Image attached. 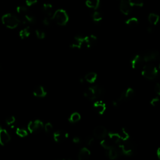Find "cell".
I'll list each match as a JSON object with an SVG mask.
<instances>
[{
  "label": "cell",
  "instance_id": "26",
  "mask_svg": "<svg viewBox=\"0 0 160 160\" xmlns=\"http://www.w3.org/2000/svg\"><path fill=\"white\" fill-rule=\"evenodd\" d=\"M159 16L155 13H150L148 16V21L152 25H156L159 21Z\"/></svg>",
  "mask_w": 160,
  "mask_h": 160
},
{
  "label": "cell",
  "instance_id": "12",
  "mask_svg": "<svg viewBox=\"0 0 160 160\" xmlns=\"http://www.w3.org/2000/svg\"><path fill=\"white\" fill-rule=\"evenodd\" d=\"M70 47L72 49H81L83 47H85L84 37L82 36L75 37L74 41L70 44Z\"/></svg>",
  "mask_w": 160,
  "mask_h": 160
},
{
  "label": "cell",
  "instance_id": "42",
  "mask_svg": "<svg viewBox=\"0 0 160 160\" xmlns=\"http://www.w3.org/2000/svg\"><path fill=\"white\" fill-rule=\"evenodd\" d=\"M80 141H81V140H80L79 138V137H78V136L74 137L73 139V142L74 143H75V144L79 143L80 142Z\"/></svg>",
  "mask_w": 160,
  "mask_h": 160
},
{
  "label": "cell",
  "instance_id": "4",
  "mask_svg": "<svg viewBox=\"0 0 160 160\" xmlns=\"http://www.w3.org/2000/svg\"><path fill=\"white\" fill-rule=\"evenodd\" d=\"M141 75L147 79H154L158 75V68L153 64H146L143 67Z\"/></svg>",
  "mask_w": 160,
  "mask_h": 160
},
{
  "label": "cell",
  "instance_id": "7",
  "mask_svg": "<svg viewBox=\"0 0 160 160\" xmlns=\"http://www.w3.org/2000/svg\"><path fill=\"white\" fill-rule=\"evenodd\" d=\"M43 128H44V124L41 121L39 120L31 121L28 124V130L31 133H35L40 132Z\"/></svg>",
  "mask_w": 160,
  "mask_h": 160
},
{
  "label": "cell",
  "instance_id": "44",
  "mask_svg": "<svg viewBox=\"0 0 160 160\" xmlns=\"http://www.w3.org/2000/svg\"><path fill=\"white\" fill-rule=\"evenodd\" d=\"M156 154H157V156L158 157V158H159V155H160V153H159V148H158V149L157 150V151H156Z\"/></svg>",
  "mask_w": 160,
  "mask_h": 160
},
{
  "label": "cell",
  "instance_id": "2",
  "mask_svg": "<svg viewBox=\"0 0 160 160\" xmlns=\"http://www.w3.org/2000/svg\"><path fill=\"white\" fill-rule=\"evenodd\" d=\"M104 89L99 86H93L88 88L84 93V96L91 101H93L104 94Z\"/></svg>",
  "mask_w": 160,
  "mask_h": 160
},
{
  "label": "cell",
  "instance_id": "8",
  "mask_svg": "<svg viewBox=\"0 0 160 160\" xmlns=\"http://www.w3.org/2000/svg\"><path fill=\"white\" fill-rule=\"evenodd\" d=\"M107 134V130L103 126H98L93 131L94 137H95L96 139L98 140H102L105 138Z\"/></svg>",
  "mask_w": 160,
  "mask_h": 160
},
{
  "label": "cell",
  "instance_id": "33",
  "mask_svg": "<svg viewBox=\"0 0 160 160\" xmlns=\"http://www.w3.org/2000/svg\"><path fill=\"white\" fill-rule=\"evenodd\" d=\"M44 129L47 134H51L53 130V127L50 122H48L44 125Z\"/></svg>",
  "mask_w": 160,
  "mask_h": 160
},
{
  "label": "cell",
  "instance_id": "20",
  "mask_svg": "<svg viewBox=\"0 0 160 160\" xmlns=\"http://www.w3.org/2000/svg\"><path fill=\"white\" fill-rule=\"evenodd\" d=\"M53 8L50 3H44L43 5V11L45 16L53 17Z\"/></svg>",
  "mask_w": 160,
  "mask_h": 160
},
{
  "label": "cell",
  "instance_id": "25",
  "mask_svg": "<svg viewBox=\"0 0 160 160\" xmlns=\"http://www.w3.org/2000/svg\"><path fill=\"white\" fill-rule=\"evenodd\" d=\"M125 23H126V25L130 28H134L138 25L139 21H138V18H136L135 17H133V18H129L126 21Z\"/></svg>",
  "mask_w": 160,
  "mask_h": 160
},
{
  "label": "cell",
  "instance_id": "27",
  "mask_svg": "<svg viewBox=\"0 0 160 160\" xmlns=\"http://www.w3.org/2000/svg\"><path fill=\"white\" fill-rule=\"evenodd\" d=\"M119 134L120 136L121 140L123 141H128V140H129V139L130 138V136L128 131L126 130L124 128H123L121 129V132L119 133Z\"/></svg>",
  "mask_w": 160,
  "mask_h": 160
},
{
  "label": "cell",
  "instance_id": "14",
  "mask_svg": "<svg viewBox=\"0 0 160 160\" xmlns=\"http://www.w3.org/2000/svg\"><path fill=\"white\" fill-rule=\"evenodd\" d=\"M93 107L95 111L99 114V115H103L106 110V106L105 103L101 101H96Z\"/></svg>",
  "mask_w": 160,
  "mask_h": 160
},
{
  "label": "cell",
  "instance_id": "1",
  "mask_svg": "<svg viewBox=\"0 0 160 160\" xmlns=\"http://www.w3.org/2000/svg\"><path fill=\"white\" fill-rule=\"evenodd\" d=\"M2 22L4 26L9 29H15L21 23L20 19L15 15L6 13L2 17Z\"/></svg>",
  "mask_w": 160,
  "mask_h": 160
},
{
  "label": "cell",
  "instance_id": "31",
  "mask_svg": "<svg viewBox=\"0 0 160 160\" xmlns=\"http://www.w3.org/2000/svg\"><path fill=\"white\" fill-rule=\"evenodd\" d=\"M16 134L21 137V138H25V137L27 136L28 133L27 132V131L25 129H23V128H18L16 130Z\"/></svg>",
  "mask_w": 160,
  "mask_h": 160
},
{
  "label": "cell",
  "instance_id": "13",
  "mask_svg": "<svg viewBox=\"0 0 160 160\" xmlns=\"http://www.w3.org/2000/svg\"><path fill=\"white\" fill-rule=\"evenodd\" d=\"M144 61L142 59V57L141 54H136L133 56L130 60V65L133 69H137L139 68L143 64Z\"/></svg>",
  "mask_w": 160,
  "mask_h": 160
},
{
  "label": "cell",
  "instance_id": "9",
  "mask_svg": "<svg viewBox=\"0 0 160 160\" xmlns=\"http://www.w3.org/2000/svg\"><path fill=\"white\" fill-rule=\"evenodd\" d=\"M132 5L128 0H121L120 5L121 12L124 15H128L132 9Z\"/></svg>",
  "mask_w": 160,
  "mask_h": 160
},
{
  "label": "cell",
  "instance_id": "43",
  "mask_svg": "<svg viewBox=\"0 0 160 160\" xmlns=\"http://www.w3.org/2000/svg\"><path fill=\"white\" fill-rule=\"evenodd\" d=\"M148 33H151L153 31V28L151 27H149V28H148Z\"/></svg>",
  "mask_w": 160,
  "mask_h": 160
},
{
  "label": "cell",
  "instance_id": "3",
  "mask_svg": "<svg viewBox=\"0 0 160 160\" xmlns=\"http://www.w3.org/2000/svg\"><path fill=\"white\" fill-rule=\"evenodd\" d=\"M52 18L56 23L60 26H65L69 21V16L63 9H57L53 13Z\"/></svg>",
  "mask_w": 160,
  "mask_h": 160
},
{
  "label": "cell",
  "instance_id": "36",
  "mask_svg": "<svg viewBox=\"0 0 160 160\" xmlns=\"http://www.w3.org/2000/svg\"><path fill=\"white\" fill-rule=\"evenodd\" d=\"M53 21V18L50 16H44L43 23V24L46 26H50L51 24V22Z\"/></svg>",
  "mask_w": 160,
  "mask_h": 160
},
{
  "label": "cell",
  "instance_id": "10",
  "mask_svg": "<svg viewBox=\"0 0 160 160\" xmlns=\"http://www.w3.org/2000/svg\"><path fill=\"white\" fill-rule=\"evenodd\" d=\"M11 140V136L9 133L0 126V144L5 146Z\"/></svg>",
  "mask_w": 160,
  "mask_h": 160
},
{
  "label": "cell",
  "instance_id": "38",
  "mask_svg": "<svg viewBox=\"0 0 160 160\" xmlns=\"http://www.w3.org/2000/svg\"><path fill=\"white\" fill-rule=\"evenodd\" d=\"M38 0H25L26 5L27 6H31L34 5L37 3Z\"/></svg>",
  "mask_w": 160,
  "mask_h": 160
},
{
  "label": "cell",
  "instance_id": "24",
  "mask_svg": "<svg viewBox=\"0 0 160 160\" xmlns=\"http://www.w3.org/2000/svg\"><path fill=\"white\" fill-rule=\"evenodd\" d=\"M30 35H31V31L30 27L28 26L22 29L19 33V36L22 40L28 38L30 36Z\"/></svg>",
  "mask_w": 160,
  "mask_h": 160
},
{
  "label": "cell",
  "instance_id": "46",
  "mask_svg": "<svg viewBox=\"0 0 160 160\" xmlns=\"http://www.w3.org/2000/svg\"><path fill=\"white\" fill-rule=\"evenodd\" d=\"M0 69H1V66H0Z\"/></svg>",
  "mask_w": 160,
  "mask_h": 160
},
{
  "label": "cell",
  "instance_id": "37",
  "mask_svg": "<svg viewBox=\"0 0 160 160\" xmlns=\"http://www.w3.org/2000/svg\"><path fill=\"white\" fill-rule=\"evenodd\" d=\"M15 121H16V118L13 116H11L8 118H6V123L8 126H11L12 124H13L15 123Z\"/></svg>",
  "mask_w": 160,
  "mask_h": 160
},
{
  "label": "cell",
  "instance_id": "6",
  "mask_svg": "<svg viewBox=\"0 0 160 160\" xmlns=\"http://www.w3.org/2000/svg\"><path fill=\"white\" fill-rule=\"evenodd\" d=\"M144 63L156 61L159 59V53L156 50H148L141 54Z\"/></svg>",
  "mask_w": 160,
  "mask_h": 160
},
{
  "label": "cell",
  "instance_id": "45",
  "mask_svg": "<svg viewBox=\"0 0 160 160\" xmlns=\"http://www.w3.org/2000/svg\"><path fill=\"white\" fill-rule=\"evenodd\" d=\"M85 82V80H84V79H83V78H80L79 79V82L80 83H83V82Z\"/></svg>",
  "mask_w": 160,
  "mask_h": 160
},
{
  "label": "cell",
  "instance_id": "40",
  "mask_svg": "<svg viewBox=\"0 0 160 160\" xmlns=\"http://www.w3.org/2000/svg\"><path fill=\"white\" fill-rule=\"evenodd\" d=\"M95 143V139L94 138H92V137H89V138H88L87 139V141H86V144L88 145V146H92Z\"/></svg>",
  "mask_w": 160,
  "mask_h": 160
},
{
  "label": "cell",
  "instance_id": "30",
  "mask_svg": "<svg viewBox=\"0 0 160 160\" xmlns=\"http://www.w3.org/2000/svg\"><path fill=\"white\" fill-rule=\"evenodd\" d=\"M101 141H100V144L101 146L104 148L105 150H108L111 147H112L113 145H112V144L110 143V141H108L107 140H105V138L101 140Z\"/></svg>",
  "mask_w": 160,
  "mask_h": 160
},
{
  "label": "cell",
  "instance_id": "29",
  "mask_svg": "<svg viewBox=\"0 0 160 160\" xmlns=\"http://www.w3.org/2000/svg\"><path fill=\"white\" fill-rule=\"evenodd\" d=\"M16 11L17 13L20 15L21 16H23L25 14H26L28 12V9L26 6L23 5H20L17 6L16 8Z\"/></svg>",
  "mask_w": 160,
  "mask_h": 160
},
{
  "label": "cell",
  "instance_id": "17",
  "mask_svg": "<svg viewBox=\"0 0 160 160\" xmlns=\"http://www.w3.org/2000/svg\"><path fill=\"white\" fill-rule=\"evenodd\" d=\"M106 155H107V156L109 158V159H117L118 156H119V151L117 149V148H116L115 146H112L111 147L110 149L107 150H106Z\"/></svg>",
  "mask_w": 160,
  "mask_h": 160
},
{
  "label": "cell",
  "instance_id": "23",
  "mask_svg": "<svg viewBox=\"0 0 160 160\" xmlns=\"http://www.w3.org/2000/svg\"><path fill=\"white\" fill-rule=\"evenodd\" d=\"M109 136V138L111 140V141L113 143L115 144H118L119 143L121 140L120 138V136L119 133H109L108 134H107Z\"/></svg>",
  "mask_w": 160,
  "mask_h": 160
},
{
  "label": "cell",
  "instance_id": "22",
  "mask_svg": "<svg viewBox=\"0 0 160 160\" xmlns=\"http://www.w3.org/2000/svg\"><path fill=\"white\" fill-rule=\"evenodd\" d=\"M85 4L89 8L96 9L99 6L100 1L99 0H86Z\"/></svg>",
  "mask_w": 160,
  "mask_h": 160
},
{
  "label": "cell",
  "instance_id": "34",
  "mask_svg": "<svg viewBox=\"0 0 160 160\" xmlns=\"http://www.w3.org/2000/svg\"><path fill=\"white\" fill-rule=\"evenodd\" d=\"M132 6H138L142 7L143 6V0H128Z\"/></svg>",
  "mask_w": 160,
  "mask_h": 160
},
{
  "label": "cell",
  "instance_id": "5",
  "mask_svg": "<svg viewBox=\"0 0 160 160\" xmlns=\"http://www.w3.org/2000/svg\"><path fill=\"white\" fill-rule=\"evenodd\" d=\"M118 151L121 154L126 156H131L134 153V148L133 144L128 141H121L117 144Z\"/></svg>",
  "mask_w": 160,
  "mask_h": 160
},
{
  "label": "cell",
  "instance_id": "18",
  "mask_svg": "<svg viewBox=\"0 0 160 160\" xmlns=\"http://www.w3.org/2000/svg\"><path fill=\"white\" fill-rule=\"evenodd\" d=\"M90 155H91L90 151L87 148L83 147L79 150L78 157L79 160H85L88 159L90 157Z\"/></svg>",
  "mask_w": 160,
  "mask_h": 160
},
{
  "label": "cell",
  "instance_id": "28",
  "mask_svg": "<svg viewBox=\"0 0 160 160\" xmlns=\"http://www.w3.org/2000/svg\"><path fill=\"white\" fill-rule=\"evenodd\" d=\"M81 118H82L81 115H80V114L79 113L74 112L70 115L68 120H69V121L71 123H75L79 121L80 120H81Z\"/></svg>",
  "mask_w": 160,
  "mask_h": 160
},
{
  "label": "cell",
  "instance_id": "21",
  "mask_svg": "<svg viewBox=\"0 0 160 160\" xmlns=\"http://www.w3.org/2000/svg\"><path fill=\"white\" fill-rule=\"evenodd\" d=\"M98 75L95 72H90L86 75L85 77V80L89 83L93 84L94 83L97 79Z\"/></svg>",
  "mask_w": 160,
  "mask_h": 160
},
{
  "label": "cell",
  "instance_id": "39",
  "mask_svg": "<svg viewBox=\"0 0 160 160\" xmlns=\"http://www.w3.org/2000/svg\"><path fill=\"white\" fill-rule=\"evenodd\" d=\"M159 101V98H153V99L150 101V104H151L153 106H156V105L158 104Z\"/></svg>",
  "mask_w": 160,
  "mask_h": 160
},
{
  "label": "cell",
  "instance_id": "15",
  "mask_svg": "<svg viewBox=\"0 0 160 160\" xmlns=\"http://www.w3.org/2000/svg\"><path fill=\"white\" fill-rule=\"evenodd\" d=\"M85 47L90 48L95 46L97 42V38L93 35H91L84 37Z\"/></svg>",
  "mask_w": 160,
  "mask_h": 160
},
{
  "label": "cell",
  "instance_id": "41",
  "mask_svg": "<svg viewBox=\"0 0 160 160\" xmlns=\"http://www.w3.org/2000/svg\"><path fill=\"white\" fill-rule=\"evenodd\" d=\"M155 92L159 96L160 95V85L158 83L155 86Z\"/></svg>",
  "mask_w": 160,
  "mask_h": 160
},
{
  "label": "cell",
  "instance_id": "16",
  "mask_svg": "<svg viewBox=\"0 0 160 160\" xmlns=\"http://www.w3.org/2000/svg\"><path fill=\"white\" fill-rule=\"evenodd\" d=\"M33 94L34 96L38 98H44L47 96V92L43 86H38L34 89Z\"/></svg>",
  "mask_w": 160,
  "mask_h": 160
},
{
  "label": "cell",
  "instance_id": "32",
  "mask_svg": "<svg viewBox=\"0 0 160 160\" xmlns=\"http://www.w3.org/2000/svg\"><path fill=\"white\" fill-rule=\"evenodd\" d=\"M92 18L95 22H99L102 20L103 16L99 11H95L92 15Z\"/></svg>",
  "mask_w": 160,
  "mask_h": 160
},
{
  "label": "cell",
  "instance_id": "11",
  "mask_svg": "<svg viewBox=\"0 0 160 160\" xmlns=\"http://www.w3.org/2000/svg\"><path fill=\"white\" fill-rule=\"evenodd\" d=\"M69 136V134L62 130H58L54 133L53 138L56 143H61L67 139Z\"/></svg>",
  "mask_w": 160,
  "mask_h": 160
},
{
  "label": "cell",
  "instance_id": "19",
  "mask_svg": "<svg viewBox=\"0 0 160 160\" xmlns=\"http://www.w3.org/2000/svg\"><path fill=\"white\" fill-rule=\"evenodd\" d=\"M22 19H20V21H21L23 24L30 23V24H33L35 23L36 21V18L33 15L29 13L28 12L22 16Z\"/></svg>",
  "mask_w": 160,
  "mask_h": 160
},
{
  "label": "cell",
  "instance_id": "35",
  "mask_svg": "<svg viewBox=\"0 0 160 160\" xmlns=\"http://www.w3.org/2000/svg\"><path fill=\"white\" fill-rule=\"evenodd\" d=\"M35 34H36L37 37L40 40H43L46 37L45 33L43 30H37L35 31Z\"/></svg>",
  "mask_w": 160,
  "mask_h": 160
}]
</instances>
